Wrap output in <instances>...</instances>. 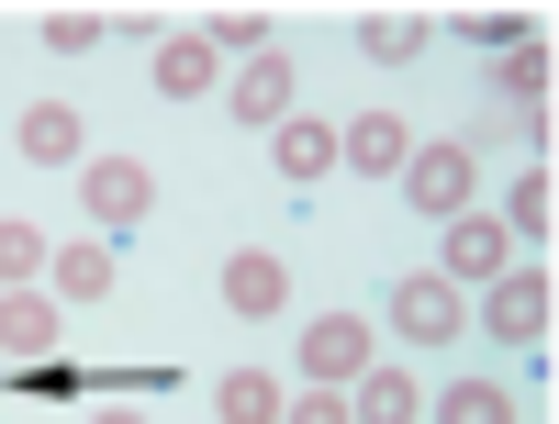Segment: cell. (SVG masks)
I'll return each instance as SVG.
<instances>
[{"label":"cell","mask_w":559,"mask_h":424,"mask_svg":"<svg viewBox=\"0 0 559 424\" xmlns=\"http://www.w3.org/2000/svg\"><path fill=\"white\" fill-rule=\"evenodd\" d=\"M224 112H236L247 134H280V123L302 112V68L280 57V45H269V57H247L236 78H224Z\"/></svg>","instance_id":"cell-1"},{"label":"cell","mask_w":559,"mask_h":424,"mask_svg":"<svg viewBox=\"0 0 559 424\" xmlns=\"http://www.w3.org/2000/svg\"><path fill=\"white\" fill-rule=\"evenodd\" d=\"M392 336H403V347H448V336H471V291H448L437 268L392 279Z\"/></svg>","instance_id":"cell-2"},{"label":"cell","mask_w":559,"mask_h":424,"mask_svg":"<svg viewBox=\"0 0 559 424\" xmlns=\"http://www.w3.org/2000/svg\"><path fill=\"white\" fill-rule=\"evenodd\" d=\"M481 336H503V347H537L548 336V268H503V279H481Z\"/></svg>","instance_id":"cell-3"},{"label":"cell","mask_w":559,"mask_h":424,"mask_svg":"<svg viewBox=\"0 0 559 424\" xmlns=\"http://www.w3.org/2000/svg\"><path fill=\"white\" fill-rule=\"evenodd\" d=\"M79 202H90V223H146V202H157V179H146V157H79Z\"/></svg>","instance_id":"cell-4"},{"label":"cell","mask_w":559,"mask_h":424,"mask_svg":"<svg viewBox=\"0 0 559 424\" xmlns=\"http://www.w3.org/2000/svg\"><path fill=\"white\" fill-rule=\"evenodd\" d=\"M403 202L426 223H459V213H471V146H414L403 157Z\"/></svg>","instance_id":"cell-5"},{"label":"cell","mask_w":559,"mask_h":424,"mask_svg":"<svg viewBox=\"0 0 559 424\" xmlns=\"http://www.w3.org/2000/svg\"><path fill=\"white\" fill-rule=\"evenodd\" d=\"M358 368H381V358H369V324H358V313L302 324V380H313V391H347Z\"/></svg>","instance_id":"cell-6"},{"label":"cell","mask_w":559,"mask_h":424,"mask_svg":"<svg viewBox=\"0 0 559 424\" xmlns=\"http://www.w3.org/2000/svg\"><path fill=\"white\" fill-rule=\"evenodd\" d=\"M224 313H247V324L292 313V257H269V246H236V257H224Z\"/></svg>","instance_id":"cell-7"},{"label":"cell","mask_w":559,"mask_h":424,"mask_svg":"<svg viewBox=\"0 0 559 424\" xmlns=\"http://www.w3.org/2000/svg\"><path fill=\"white\" fill-rule=\"evenodd\" d=\"M403 157H414V123H403V112H358V123H336V168H358V179H403Z\"/></svg>","instance_id":"cell-8"},{"label":"cell","mask_w":559,"mask_h":424,"mask_svg":"<svg viewBox=\"0 0 559 424\" xmlns=\"http://www.w3.org/2000/svg\"><path fill=\"white\" fill-rule=\"evenodd\" d=\"M503 268H515V234H503L492 213H459V223H448V268H437V279H448V291H471V279H503Z\"/></svg>","instance_id":"cell-9"},{"label":"cell","mask_w":559,"mask_h":424,"mask_svg":"<svg viewBox=\"0 0 559 424\" xmlns=\"http://www.w3.org/2000/svg\"><path fill=\"white\" fill-rule=\"evenodd\" d=\"M12 146H23L34 168H79V157H90V123H79L68 101H34V112L12 123Z\"/></svg>","instance_id":"cell-10"},{"label":"cell","mask_w":559,"mask_h":424,"mask_svg":"<svg viewBox=\"0 0 559 424\" xmlns=\"http://www.w3.org/2000/svg\"><path fill=\"white\" fill-rule=\"evenodd\" d=\"M347 424H426L414 368H358V380H347Z\"/></svg>","instance_id":"cell-11"},{"label":"cell","mask_w":559,"mask_h":424,"mask_svg":"<svg viewBox=\"0 0 559 424\" xmlns=\"http://www.w3.org/2000/svg\"><path fill=\"white\" fill-rule=\"evenodd\" d=\"M269 157H280V179H292V191H313V179H336V123L292 112V123L269 134Z\"/></svg>","instance_id":"cell-12"},{"label":"cell","mask_w":559,"mask_h":424,"mask_svg":"<svg viewBox=\"0 0 559 424\" xmlns=\"http://www.w3.org/2000/svg\"><path fill=\"white\" fill-rule=\"evenodd\" d=\"M146 78H157V101H202V89L224 78V57H213L202 34H157V68Z\"/></svg>","instance_id":"cell-13"},{"label":"cell","mask_w":559,"mask_h":424,"mask_svg":"<svg viewBox=\"0 0 559 424\" xmlns=\"http://www.w3.org/2000/svg\"><path fill=\"white\" fill-rule=\"evenodd\" d=\"M45 279H57V302H112L123 257H112V246H90V234H79V246H57V257H45Z\"/></svg>","instance_id":"cell-14"},{"label":"cell","mask_w":559,"mask_h":424,"mask_svg":"<svg viewBox=\"0 0 559 424\" xmlns=\"http://www.w3.org/2000/svg\"><path fill=\"white\" fill-rule=\"evenodd\" d=\"M0 358H57V302L45 291H0Z\"/></svg>","instance_id":"cell-15"},{"label":"cell","mask_w":559,"mask_h":424,"mask_svg":"<svg viewBox=\"0 0 559 424\" xmlns=\"http://www.w3.org/2000/svg\"><path fill=\"white\" fill-rule=\"evenodd\" d=\"M280 402H292V391H280L269 368H224V380H213V413L224 424H280Z\"/></svg>","instance_id":"cell-16"},{"label":"cell","mask_w":559,"mask_h":424,"mask_svg":"<svg viewBox=\"0 0 559 424\" xmlns=\"http://www.w3.org/2000/svg\"><path fill=\"white\" fill-rule=\"evenodd\" d=\"M426 45H437V34L414 23V12H369V23H358V57H381V68H414Z\"/></svg>","instance_id":"cell-17"},{"label":"cell","mask_w":559,"mask_h":424,"mask_svg":"<svg viewBox=\"0 0 559 424\" xmlns=\"http://www.w3.org/2000/svg\"><path fill=\"white\" fill-rule=\"evenodd\" d=\"M437 424H515V391H503V380H448Z\"/></svg>","instance_id":"cell-18"},{"label":"cell","mask_w":559,"mask_h":424,"mask_svg":"<svg viewBox=\"0 0 559 424\" xmlns=\"http://www.w3.org/2000/svg\"><path fill=\"white\" fill-rule=\"evenodd\" d=\"M45 257H57V246H45L23 213H0V291H34V268H45Z\"/></svg>","instance_id":"cell-19"},{"label":"cell","mask_w":559,"mask_h":424,"mask_svg":"<svg viewBox=\"0 0 559 424\" xmlns=\"http://www.w3.org/2000/svg\"><path fill=\"white\" fill-rule=\"evenodd\" d=\"M548 213H559V202H548V157H537V168L515 179V202H503V234H537V246H548Z\"/></svg>","instance_id":"cell-20"},{"label":"cell","mask_w":559,"mask_h":424,"mask_svg":"<svg viewBox=\"0 0 559 424\" xmlns=\"http://www.w3.org/2000/svg\"><path fill=\"white\" fill-rule=\"evenodd\" d=\"M503 101H537V112H548V57H537V34L503 45Z\"/></svg>","instance_id":"cell-21"},{"label":"cell","mask_w":559,"mask_h":424,"mask_svg":"<svg viewBox=\"0 0 559 424\" xmlns=\"http://www.w3.org/2000/svg\"><path fill=\"white\" fill-rule=\"evenodd\" d=\"M202 45L247 68V57H269V23H258V12H213V34H202Z\"/></svg>","instance_id":"cell-22"},{"label":"cell","mask_w":559,"mask_h":424,"mask_svg":"<svg viewBox=\"0 0 559 424\" xmlns=\"http://www.w3.org/2000/svg\"><path fill=\"white\" fill-rule=\"evenodd\" d=\"M102 45V12H45V57H90Z\"/></svg>","instance_id":"cell-23"},{"label":"cell","mask_w":559,"mask_h":424,"mask_svg":"<svg viewBox=\"0 0 559 424\" xmlns=\"http://www.w3.org/2000/svg\"><path fill=\"white\" fill-rule=\"evenodd\" d=\"M280 424H347V391H313V380H302L292 402H280Z\"/></svg>","instance_id":"cell-24"},{"label":"cell","mask_w":559,"mask_h":424,"mask_svg":"<svg viewBox=\"0 0 559 424\" xmlns=\"http://www.w3.org/2000/svg\"><path fill=\"white\" fill-rule=\"evenodd\" d=\"M90 424H146V413H134V402H102V413H90Z\"/></svg>","instance_id":"cell-25"}]
</instances>
